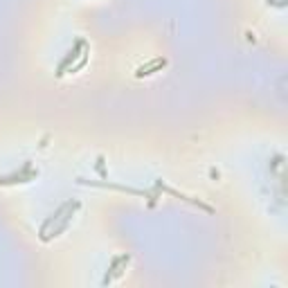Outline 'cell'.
<instances>
[{"label":"cell","instance_id":"cell-1","mask_svg":"<svg viewBox=\"0 0 288 288\" xmlns=\"http://www.w3.org/2000/svg\"><path fill=\"white\" fill-rule=\"evenodd\" d=\"M79 207H81V203H79V200H72V205L68 207V210H65V214H63V216H61L59 221H57V223H54L52 228H50V230L45 232V234L41 236L43 241H52V239H57V236H59L61 232H63V230L68 228V225H70L72 216H75V212L79 210Z\"/></svg>","mask_w":288,"mask_h":288},{"label":"cell","instance_id":"cell-2","mask_svg":"<svg viewBox=\"0 0 288 288\" xmlns=\"http://www.w3.org/2000/svg\"><path fill=\"white\" fill-rule=\"evenodd\" d=\"M81 185H93V187H106V189H115V192H124V194H133V196H142V198H153L149 192H142V189H135V187H126V185H115V182H106V180H86V178H77Z\"/></svg>","mask_w":288,"mask_h":288},{"label":"cell","instance_id":"cell-3","mask_svg":"<svg viewBox=\"0 0 288 288\" xmlns=\"http://www.w3.org/2000/svg\"><path fill=\"white\" fill-rule=\"evenodd\" d=\"M86 50H88V43L83 41V38H79V41H77L75 45H72V50H70V52L65 54V59L59 63V70H57V77H63L65 72H68V68H70V65L75 63V61L79 59V57H81V52H86Z\"/></svg>","mask_w":288,"mask_h":288},{"label":"cell","instance_id":"cell-4","mask_svg":"<svg viewBox=\"0 0 288 288\" xmlns=\"http://www.w3.org/2000/svg\"><path fill=\"white\" fill-rule=\"evenodd\" d=\"M38 176V171L32 169L30 162H25V167L16 173H9V176H0V185H14V182H30L32 178Z\"/></svg>","mask_w":288,"mask_h":288},{"label":"cell","instance_id":"cell-5","mask_svg":"<svg viewBox=\"0 0 288 288\" xmlns=\"http://www.w3.org/2000/svg\"><path fill=\"white\" fill-rule=\"evenodd\" d=\"M155 187H158V189H160V192H167V194H171V196H176V198L185 200V203H192V205L200 207V210H205V212H210V214H212V212H214V207L205 205V203H203V200H198V198H189V196L180 194V192H176V189H171V187H167V185H162V180H158V185H155Z\"/></svg>","mask_w":288,"mask_h":288},{"label":"cell","instance_id":"cell-6","mask_svg":"<svg viewBox=\"0 0 288 288\" xmlns=\"http://www.w3.org/2000/svg\"><path fill=\"white\" fill-rule=\"evenodd\" d=\"M131 261V254H119V257H115L111 261V266H108V270H106V277L101 279V284L106 286V284H111L115 277H119L122 275V270H119V266H124V264H129Z\"/></svg>","mask_w":288,"mask_h":288},{"label":"cell","instance_id":"cell-7","mask_svg":"<svg viewBox=\"0 0 288 288\" xmlns=\"http://www.w3.org/2000/svg\"><path fill=\"white\" fill-rule=\"evenodd\" d=\"M165 65H167V59H162V57H158V59L149 61L147 65H140V68H137V72H135V77H137V79H142V77H149V75H153V72L162 70Z\"/></svg>","mask_w":288,"mask_h":288},{"label":"cell","instance_id":"cell-8","mask_svg":"<svg viewBox=\"0 0 288 288\" xmlns=\"http://www.w3.org/2000/svg\"><path fill=\"white\" fill-rule=\"evenodd\" d=\"M70 205H72V200H65V203H61V205L57 207V212H54V214H50V216H47L45 221H43V225H41V236L45 234L47 230L52 228V225L57 223V221H59L61 216H63V214H65V210H68V207H70Z\"/></svg>","mask_w":288,"mask_h":288},{"label":"cell","instance_id":"cell-9","mask_svg":"<svg viewBox=\"0 0 288 288\" xmlns=\"http://www.w3.org/2000/svg\"><path fill=\"white\" fill-rule=\"evenodd\" d=\"M97 171H99V176L106 178V171H104V158H101V155L97 158Z\"/></svg>","mask_w":288,"mask_h":288}]
</instances>
